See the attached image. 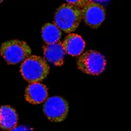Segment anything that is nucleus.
Here are the masks:
<instances>
[{
    "label": "nucleus",
    "instance_id": "f257e3e1",
    "mask_svg": "<svg viewBox=\"0 0 131 131\" xmlns=\"http://www.w3.org/2000/svg\"><path fill=\"white\" fill-rule=\"evenodd\" d=\"M82 20L81 10L74 5L66 3L57 9L54 14L53 24L67 33H72L80 25Z\"/></svg>",
    "mask_w": 131,
    "mask_h": 131
},
{
    "label": "nucleus",
    "instance_id": "f03ea898",
    "mask_svg": "<svg viewBox=\"0 0 131 131\" xmlns=\"http://www.w3.org/2000/svg\"><path fill=\"white\" fill-rule=\"evenodd\" d=\"M20 73L28 82H39L49 74L50 67L47 61L40 56L31 55L20 66Z\"/></svg>",
    "mask_w": 131,
    "mask_h": 131
},
{
    "label": "nucleus",
    "instance_id": "7ed1b4c3",
    "mask_svg": "<svg viewBox=\"0 0 131 131\" xmlns=\"http://www.w3.org/2000/svg\"><path fill=\"white\" fill-rule=\"evenodd\" d=\"M31 49L30 46L25 41L12 39L3 43L0 47V54L6 63L15 65L23 62L25 59L31 56Z\"/></svg>",
    "mask_w": 131,
    "mask_h": 131
},
{
    "label": "nucleus",
    "instance_id": "20e7f679",
    "mask_svg": "<svg viewBox=\"0 0 131 131\" xmlns=\"http://www.w3.org/2000/svg\"><path fill=\"white\" fill-rule=\"evenodd\" d=\"M106 66V58L101 52L94 50L81 53L77 60L78 69L89 75H100L104 72Z\"/></svg>",
    "mask_w": 131,
    "mask_h": 131
},
{
    "label": "nucleus",
    "instance_id": "39448f33",
    "mask_svg": "<svg viewBox=\"0 0 131 131\" xmlns=\"http://www.w3.org/2000/svg\"><path fill=\"white\" fill-rule=\"evenodd\" d=\"M67 101L60 96H52L47 98L44 103L43 111L49 121L54 122H62L68 114Z\"/></svg>",
    "mask_w": 131,
    "mask_h": 131
},
{
    "label": "nucleus",
    "instance_id": "423d86ee",
    "mask_svg": "<svg viewBox=\"0 0 131 131\" xmlns=\"http://www.w3.org/2000/svg\"><path fill=\"white\" fill-rule=\"evenodd\" d=\"M81 10L82 20L90 28H98L106 18V10L104 6L94 2L89 1L81 8Z\"/></svg>",
    "mask_w": 131,
    "mask_h": 131
},
{
    "label": "nucleus",
    "instance_id": "0eeeda50",
    "mask_svg": "<svg viewBox=\"0 0 131 131\" xmlns=\"http://www.w3.org/2000/svg\"><path fill=\"white\" fill-rule=\"evenodd\" d=\"M47 98L48 90L44 84L39 82H31L25 88V99L31 104H40L45 102Z\"/></svg>",
    "mask_w": 131,
    "mask_h": 131
},
{
    "label": "nucleus",
    "instance_id": "6e6552de",
    "mask_svg": "<svg viewBox=\"0 0 131 131\" xmlns=\"http://www.w3.org/2000/svg\"><path fill=\"white\" fill-rule=\"evenodd\" d=\"M45 60L55 67H60L64 64L65 51L61 42H57L50 45H45L42 46Z\"/></svg>",
    "mask_w": 131,
    "mask_h": 131
},
{
    "label": "nucleus",
    "instance_id": "1a4fd4ad",
    "mask_svg": "<svg viewBox=\"0 0 131 131\" xmlns=\"http://www.w3.org/2000/svg\"><path fill=\"white\" fill-rule=\"evenodd\" d=\"M61 44L66 53L71 56H80L86 46V43L81 36L76 33H69Z\"/></svg>",
    "mask_w": 131,
    "mask_h": 131
},
{
    "label": "nucleus",
    "instance_id": "9d476101",
    "mask_svg": "<svg viewBox=\"0 0 131 131\" xmlns=\"http://www.w3.org/2000/svg\"><path fill=\"white\" fill-rule=\"evenodd\" d=\"M18 122V113L8 105L0 107V128L4 130H12L17 127Z\"/></svg>",
    "mask_w": 131,
    "mask_h": 131
},
{
    "label": "nucleus",
    "instance_id": "9b49d317",
    "mask_svg": "<svg viewBox=\"0 0 131 131\" xmlns=\"http://www.w3.org/2000/svg\"><path fill=\"white\" fill-rule=\"evenodd\" d=\"M41 36L46 45L54 44L60 41L61 38V31L53 23H47L42 27Z\"/></svg>",
    "mask_w": 131,
    "mask_h": 131
},
{
    "label": "nucleus",
    "instance_id": "f8f14e48",
    "mask_svg": "<svg viewBox=\"0 0 131 131\" xmlns=\"http://www.w3.org/2000/svg\"><path fill=\"white\" fill-rule=\"evenodd\" d=\"M67 4L72 5H74L76 7L81 9L83 6H85L90 0H66Z\"/></svg>",
    "mask_w": 131,
    "mask_h": 131
},
{
    "label": "nucleus",
    "instance_id": "ddd939ff",
    "mask_svg": "<svg viewBox=\"0 0 131 131\" xmlns=\"http://www.w3.org/2000/svg\"><path fill=\"white\" fill-rule=\"evenodd\" d=\"M10 131H32V130H31V128H28V127L22 125V126H17Z\"/></svg>",
    "mask_w": 131,
    "mask_h": 131
},
{
    "label": "nucleus",
    "instance_id": "4468645a",
    "mask_svg": "<svg viewBox=\"0 0 131 131\" xmlns=\"http://www.w3.org/2000/svg\"><path fill=\"white\" fill-rule=\"evenodd\" d=\"M91 2H94V3H96V4H99V5H101L103 6L107 5L108 4V2L110 0H90Z\"/></svg>",
    "mask_w": 131,
    "mask_h": 131
},
{
    "label": "nucleus",
    "instance_id": "2eb2a0df",
    "mask_svg": "<svg viewBox=\"0 0 131 131\" xmlns=\"http://www.w3.org/2000/svg\"><path fill=\"white\" fill-rule=\"evenodd\" d=\"M3 1H4V0H0V3H2Z\"/></svg>",
    "mask_w": 131,
    "mask_h": 131
}]
</instances>
